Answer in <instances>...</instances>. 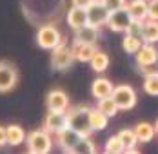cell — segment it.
I'll use <instances>...</instances> for the list:
<instances>
[{"mask_svg": "<svg viewBox=\"0 0 158 154\" xmlns=\"http://www.w3.org/2000/svg\"><path fill=\"white\" fill-rule=\"evenodd\" d=\"M67 125V111H49L46 120H44V129L49 134H58Z\"/></svg>", "mask_w": 158, "mask_h": 154, "instance_id": "9", "label": "cell"}, {"mask_svg": "<svg viewBox=\"0 0 158 154\" xmlns=\"http://www.w3.org/2000/svg\"><path fill=\"white\" fill-rule=\"evenodd\" d=\"M73 53H75V58L78 62H91V58L96 55L98 47L96 44H82V42H75L73 40Z\"/></svg>", "mask_w": 158, "mask_h": 154, "instance_id": "15", "label": "cell"}, {"mask_svg": "<svg viewBox=\"0 0 158 154\" xmlns=\"http://www.w3.org/2000/svg\"><path fill=\"white\" fill-rule=\"evenodd\" d=\"M95 152H96L95 141L89 138V136H84V138L77 143V147H75L69 154H95Z\"/></svg>", "mask_w": 158, "mask_h": 154, "instance_id": "24", "label": "cell"}, {"mask_svg": "<svg viewBox=\"0 0 158 154\" xmlns=\"http://www.w3.org/2000/svg\"><path fill=\"white\" fill-rule=\"evenodd\" d=\"M158 42V20H143V44H156Z\"/></svg>", "mask_w": 158, "mask_h": 154, "instance_id": "21", "label": "cell"}, {"mask_svg": "<svg viewBox=\"0 0 158 154\" xmlns=\"http://www.w3.org/2000/svg\"><path fill=\"white\" fill-rule=\"evenodd\" d=\"M104 154H114V152H107V151H104Z\"/></svg>", "mask_w": 158, "mask_h": 154, "instance_id": "36", "label": "cell"}, {"mask_svg": "<svg viewBox=\"0 0 158 154\" xmlns=\"http://www.w3.org/2000/svg\"><path fill=\"white\" fill-rule=\"evenodd\" d=\"M143 91L151 96H158V71L145 75L143 78Z\"/></svg>", "mask_w": 158, "mask_h": 154, "instance_id": "26", "label": "cell"}, {"mask_svg": "<svg viewBox=\"0 0 158 154\" xmlns=\"http://www.w3.org/2000/svg\"><path fill=\"white\" fill-rule=\"evenodd\" d=\"M155 131H156V136H158V120L155 122Z\"/></svg>", "mask_w": 158, "mask_h": 154, "instance_id": "35", "label": "cell"}, {"mask_svg": "<svg viewBox=\"0 0 158 154\" xmlns=\"http://www.w3.org/2000/svg\"><path fill=\"white\" fill-rule=\"evenodd\" d=\"M114 91V85L111 83V80L104 76H98L93 80V83H91V94H93V98H96V102L98 100H102V98H107L111 96Z\"/></svg>", "mask_w": 158, "mask_h": 154, "instance_id": "13", "label": "cell"}, {"mask_svg": "<svg viewBox=\"0 0 158 154\" xmlns=\"http://www.w3.org/2000/svg\"><path fill=\"white\" fill-rule=\"evenodd\" d=\"M129 13L133 16V20H147L149 16V2L147 0H131L127 4Z\"/></svg>", "mask_w": 158, "mask_h": 154, "instance_id": "17", "label": "cell"}, {"mask_svg": "<svg viewBox=\"0 0 158 154\" xmlns=\"http://www.w3.org/2000/svg\"><path fill=\"white\" fill-rule=\"evenodd\" d=\"M143 46L142 40H138V38H133V36H129L126 34L124 36V40H122V49L126 51L127 55H136L138 51H140V47Z\"/></svg>", "mask_w": 158, "mask_h": 154, "instance_id": "27", "label": "cell"}, {"mask_svg": "<svg viewBox=\"0 0 158 154\" xmlns=\"http://www.w3.org/2000/svg\"><path fill=\"white\" fill-rule=\"evenodd\" d=\"M18 83V71L7 60H0V92L13 91Z\"/></svg>", "mask_w": 158, "mask_h": 154, "instance_id": "6", "label": "cell"}, {"mask_svg": "<svg viewBox=\"0 0 158 154\" xmlns=\"http://www.w3.org/2000/svg\"><path fill=\"white\" fill-rule=\"evenodd\" d=\"M46 105L48 111H67L69 109V96L62 89H53L46 96Z\"/></svg>", "mask_w": 158, "mask_h": 154, "instance_id": "11", "label": "cell"}, {"mask_svg": "<svg viewBox=\"0 0 158 154\" xmlns=\"http://www.w3.org/2000/svg\"><path fill=\"white\" fill-rule=\"evenodd\" d=\"M106 151H107V152H114V154H124L126 152V147H124L122 140L118 138V134L111 136V138L106 141Z\"/></svg>", "mask_w": 158, "mask_h": 154, "instance_id": "28", "label": "cell"}, {"mask_svg": "<svg viewBox=\"0 0 158 154\" xmlns=\"http://www.w3.org/2000/svg\"><path fill=\"white\" fill-rule=\"evenodd\" d=\"M89 123H91V129L93 131H104L109 123V116L104 114L98 107H91L89 112Z\"/></svg>", "mask_w": 158, "mask_h": 154, "instance_id": "20", "label": "cell"}, {"mask_svg": "<svg viewBox=\"0 0 158 154\" xmlns=\"http://www.w3.org/2000/svg\"><path fill=\"white\" fill-rule=\"evenodd\" d=\"M133 22V16L129 13V7L124 6L116 11H111L109 13V20H107V27L114 33H126L127 27L131 26Z\"/></svg>", "mask_w": 158, "mask_h": 154, "instance_id": "7", "label": "cell"}, {"mask_svg": "<svg viewBox=\"0 0 158 154\" xmlns=\"http://www.w3.org/2000/svg\"><path fill=\"white\" fill-rule=\"evenodd\" d=\"M113 100L116 102V105L120 111H129V109H133L136 105V100H138V96H136V91L131 87V85H127V83H120V85H114V91H113Z\"/></svg>", "mask_w": 158, "mask_h": 154, "instance_id": "5", "label": "cell"}, {"mask_svg": "<svg viewBox=\"0 0 158 154\" xmlns=\"http://www.w3.org/2000/svg\"><path fill=\"white\" fill-rule=\"evenodd\" d=\"M67 26L73 31L80 29L84 26H87V9H82V7H75L71 6V9L67 11Z\"/></svg>", "mask_w": 158, "mask_h": 154, "instance_id": "14", "label": "cell"}, {"mask_svg": "<svg viewBox=\"0 0 158 154\" xmlns=\"http://www.w3.org/2000/svg\"><path fill=\"white\" fill-rule=\"evenodd\" d=\"M95 154H96V152H95Z\"/></svg>", "mask_w": 158, "mask_h": 154, "instance_id": "37", "label": "cell"}, {"mask_svg": "<svg viewBox=\"0 0 158 154\" xmlns=\"http://www.w3.org/2000/svg\"><path fill=\"white\" fill-rule=\"evenodd\" d=\"M84 138L80 132H77L75 129H71V127H65L64 131H60L58 134H56V143H58V147L64 149L65 152L69 154L75 147H77V143H78L80 140Z\"/></svg>", "mask_w": 158, "mask_h": 154, "instance_id": "12", "label": "cell"}, {"mask_svg": "<svg viewBox=\"0 0 158 154\" xmlns=\"http://www.w3.org/2000/svg\"><path fill=\"white\" fill-rule=\"evenodd\" d=\"M89 112H91V107L87 105H77V107L67 109V125L80 132L82 136H91L93 129L89 123Z\"/></svg>", "mask_w": 158, "mask_h": 154, "instance_id": "1", "label": "cell"}, {"mask_svg": "<svg viewBox=\"0 0 158 154\" xmlns=\"http://www.w3.org/2000/svg\"><path fill=\"white\" fill-rule=\"evenodd\" d=\"M100 2L107 7V11H116V9H120V7L127 6L126 0H100Z\"/></svg>", "mask_w": 158, "mask_h": 154, "instance_id": "30", "label": "cell"}, {"mask_svg": "<svg viewBox=\"0 0 158 154\" xmlns=\"http://www.w3.org/2000/svg\"><path fill=\"white\" fill-rule=\"evenodd\" d=\"M7 145V129L4 125H0V147Z\"/></svg>", "mask_w": 158, "mask_h": 154, "instance_id": "33", "label": "cell"}, {"mask_svg": "<svg viewBox=\"0 0 158 154\" xmlns=\"http://www.w3.org/2000/svg\"><path fill=\"white\" fill-rule=\"evenodd\" d=\"M126 34L133 36V38H138V40H142L143 42V22L142 20H133L131 26L127 27Z\"/></svg>", "mask_w": 158, "mask_h": 154, "instance_id": "29", "label": "cell"}, {"mask_svg": "<svg viewBox=\"0 0 158 154\" xmlns=\"http://www.w3.org/2000/svg\"><path fill=\"white\" fill-rule=\"evenodd\" d=\"M6 129H7V145H11V147H18V145H22V143L26 141V138H27L26 131H24L20 125H16V123L7 125Z\"/></svg>", "mask_w": 158, "mask_h": 154, "instance_id": "18", "label": "cell"}, {"mask_svg": "<svg viewBox=\"0 0 158 154\" xmlns=\"http://www.w3.org/2000/svg\"><path fill=\"white\" fill-rule=\"evenodd\" d=\"M136 63L140 69H147V67H153L158 62V49L155 47V44H143L140 47V51L135 55Z\"/></svg>", "mask_w": 158, "mask_h": 154, "instance_id": "10", "label": "cell"}, {"mask_svg": "<svg viewBox=\"0 0 158 154\" xmlns=\"http://www.w3.org/2000/svg\"><path fill=\"white\" fill-rule=\"evenodd\" d=\"M118 138L122 140V143H124L126 151H127V149H136V145L140 143L138 138H136L135 129H122V131L118 132Z\"/></svg>", "mask_w": 158, "mask_h": 154, "instance_id": "25", "label": "cell"}, {"mask_svg": "<svg viewBox=\"0 0 158 154\" xmlns=\"http://www.w3.org/2000/svg\"><path fill=\"white\" fill-rule=\"evenodd\" d=\"M62 40H64L62 33L53 24H46L36 31V44H38V47H42L46 51H53L55 47H58L62 44Z\"/></svg>", "mask_w": 158, "mask_h": 154, "instance_id": "4", "label": "cell"}, {"mask_svg": "<svg viewBox=\"0 0 158 154\" xmlns=\"http://www.w3.org/2000/svg\"><path fill=\"white\" fill-rule=\"evenodd\" d=\"M124 154H142V152H140V151H136V149H127Z\"/></svg>", "mask_w": 158, "mask_h": 154, "instance_id": "34", "label": "cell"}, {"mask_svg": "<svg viewBox=\"0 0 158 154\" xmlns=\"http://www.w3.org/2000/svg\"><path fill=\"white\" fill-rule=\"evenodd\" d=\"M109 13L111 11H107V7H106L100 0H95V2L87 7V24H89V26H95V27L107 26Z\"/></svg>", "mask_w": 158, "mask_h": 154, "instance_id": "8", "label": "cell"}, {"mask_svg": "<svg viewBox=\"0 0 158 154\" xmlns=\"http://www.w3.org/2000/svg\"><path fill=\"white\" fill-rule=\"evenodd\" d=\"M26 145L29 154H49L53 149V138L46 129H36L27 134Z\"/></svg>", "mask_w": 158, "mask_h": 154, "instance_id": "2", "label": "cell"}, {"mask_svg": "<svg viewBox=\"0 0 158 154\" xmlns=\"http://www.w3.org/2000/svg\"><path fill=\"white\" fill-rule=\"evenodd\" d=\"M98 36H100V27L95 26H84L80 29L75 31V42H82V44H96L98 42Z\"/></svg>", "mask_w": 158, "mask_h": 154, "instance_id": "16", "label": "cell"}, {"mask_svg": "<svg viewBox=\"0 0 158 154\" xmlns=\"http://www.w3.org/2000/svg\"><path fill=\"white\" fill-rule=\"evenodd\" d=\"M89 63H91V69H93L95 73H104V71L109 67V56H107L104 51H100V49H98V51H96V55L91 58Z\"/></svg>", "mask_w": 158, "mask_h": 154, "instance_id": "22", "label": "cell"}, {"mask_svg": "<svg viewBox=\"0 0 158 154\" xmlns=\"http://www.w3.org/2000/svg\"><path fill=\"white\" fill-rule=\"evenodd\" d=\"M96 107L100 109L104 114H107L109 118L113 116H116L118 114V105H116V102L113 100V96H107V98H102V100H98V103H96Z\"/></svg>", "mask_w": 158, "mask_h": 154, "instance_id": "23", "label": "cell"}, {"mask_svg": "<svg viewBox=\"0 0 158 154\" xmlns=\"http://www.w3.org/2000/svg\"><path fill=\"white\" fill-rule=\"evenodd\" d=\"M151 20H158V0H149V16Z\"/></svg>", "mask_w": 158, "mask_h": 154, "instance_id": "31", "label": "cell"}, {"mask_svg": "<svg viewBox=\"0 0 158 154\" xmlns=\"http://www.w3.org/2000/svg\"><path fill=\"white\" fill-rule=\"evenodd\" d=\"M75 60H77V58H75L73 47L67 46V38L64 36L62 44L51 51V67H53L55 71H67V69L73 65Z\"/></svg>", "mask_w": 158, "mask_h": 154, "instance_id": "3", "label": "cell"}, {"mask_svg": "<svg viewBox=\"0 0 158 154\" xmlns=\"http://www.w3.org/2000/svg\"><path fill=\"white\" fill-rule=\"evenodd\" d=\"M135 132H136V138L140 143H149L151 140L156 136V131H155V123H147V122H140L135 125Z\"/></svg>", "mask_w": 158, "mask_h": 154, "instance_id": "19", "label": "cell"}, {"mask_svg": "<svg viewBox=\"0 0 158 154\" xmlns=\"http://www.w3.org/2000/svg\"><path fill=\"white\" fill-rule=\"evenodd\" d=\"M93 2H95V0H71V4H73L75 7H82V9H87Z\"/></svg>", "mask_w": 158, "mask_h": 154, "instance_id": "32", "label": "cell"}]
</instances>
